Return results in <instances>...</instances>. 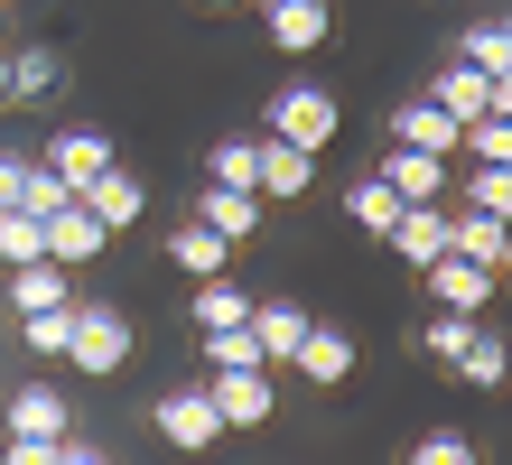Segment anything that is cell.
I'll return each instance as SVG.
<instances>
[{
  "label": "cell",
  "instance_id": "obj_1",
  "mask_svg": "<svg viewBox=\"0 0 512 465\" xmlns=\"http://www.w3.org/2000/svg\"><path fill=\"white\" fill-rule=\"evenodd\" d=\"M131 345H140V335H131L122 307H75V326H66V363H75V372H94V382H103V372H122Z\"/></svg>",
  "mask_w": 512,
  "mask_h": 465
},
{
  "label": "cell",
  "instance_id": "obj_2",
  "mask_svg": "<svg viewBox=\"0 0 512 465\" xmlns=\"http://www.w3.org/2000/svg\"><path fill=\"white\" fill-rule=\"evenodd\" d=\"M261 121H270V140H289V149H326L336 140V93L326 84H280Z\"/></svg>",
  "mask_w": 512,
  "mask_h": 465
},
{
  "label": "cell",
  "instance_id": "obj_3",
  "mask_svg": "<svg viewBox=\"0 0 512 465\" xmlns=\"http://www.w3.org/2000/svg\"><path fill=\"white\" fill-rule=\"evenodd\" d=\"M159 438H168L177 456H205V447L224 438V419H215V391H205V382L168 391V400H159Z\"/></svg>",
  "mask_w": 512,
  "mask_h": 465
},
{
  "label": "cell",
  "instance_id": "obj_4",
  "mask_svg": "<svg viewBox=\"0 0 512 465\" xmlns=\"http://www.w3.org/2000/svg\"><path fill=\"white\" fill-rule=\"evenodd\" d=\"M419 279H429V298H438V307H457V317H485V298L503 289V270L466 261V252H438V261L419 270Z\"/></svg>",
  "mask_w": 512,
  "mask_h": 465
},
{
  "label": "cell",
  "instance_id": "obj_5",
  "mask_svg": "<svg viewBox=\"0 0 512 465\" xmlns=\"http://www.w3.org/2000/svg\"><path fill=\"white\" fill-rule=\"evenodd\" d=\"M215 419L224 428H261L270 410H280V382H270V363H243V372H215Z\"/></svg>",
  "mask_w": 512,
  "mask_h": 465
},
{
  "label": "cell",
  "instance_id": "obj_6",
  "mask_svg": "<svg viewBox=\"0 0 512 465\" xmlns=\"http://www.w3.org/2000/svg\"><path fill=\"white\" fill-rule=\"evenodd\" d=\"M391 140L401 149H438V159H457V140H466V121L438 103V93H419V103H401L391 112Z\"/></svg>",
  "mask_w": 512,
  "mask_h": 465
},
{
  "label": "cell",
  "instance_id": "obj_7",
  "mask_svg": "<svg viewBox=\"0 0 512 465\" xmlns=\"http://www.w3.org/2000/svg\"><path fill=\"white\" fill-rule=\"evenodd\" d=\"M382 242H391V252H401L410 270H429L447 242H457V214H447V205H401V224H391Z\"/></svg>",
  "mask_w": 512,
  "mask_h": 465
},
{
  "label": "cell",
  "instance_id": "obj_8",
  "mask_svg": "<svg viewBox=\"0 0 512 465\" xmlns=\"http://www.w3.org/2000/svg\"><path fill=\"white\" fill-rule=\"evenodd\" d=\"M103 224H94V205H84V196H66V205H56L47 214V261H66V270H84V261H103Z\"/></svg>",
  "mask_w": 512,
  "mask_h": 465
},
{
  "label": "cell",
  "instance_id": "obj_9",
  "mask_svg": "<svg viewBox=\"0 0 512 465\" xmlns=\"http://www.w3.org/2000/svg\"><path fill=\"white\" fill-rule=\"evenodd\" d=\"M382 177H391V196H401V205H447V159H438V149H401V140H391Z\"/></svg>",
  "mask_w": 512,
  "mask_h": 465
},
{
  "label": "cell",
  "instance_id": "obj_10",
  "mask_svg": "<svg viewBox=\"0 0 512 465\" xmlns=\"http://www.w3.org/2000/svg\"><path fill=\"white\" fill-rule=\"evenodd\" d=\"M84 205H94V224H103V233H131V224H140V205H149V177H131L122 159H112L94 186H84Z\"/></svg>",
  "mask_w": 512,
  "mask_h": 465
},
{
  "label": "cell",
  "instance_id": "obj_11",
  "mask_svg": "<svg viewBox=\"0 0 512 465\" xmlns=\"http://www.w3.org/2000/svg\"><path fill=\"white\" fill-rule=\"evenodd\" d=\"M261 19H270V47H289V56L326 47V28H336V10H326V0H261Z\"/></svg>",
  "mask_w": 512,
  "mask_h": 465
},
{
  "label": "cell",
  "instance_id": "obj_12",
  "mask_svg": "<svg viewBox=\"0 0 512 465\" xmlns=\"http://www.w3.org/2000/svg\"><path fill=\"white\" fill-rule=\"evenodd\" d=\"M289 372H308L317 391H336L345 372H354V335L345 326H308V335H298V354H289Z\"/></svg>",
  "mask_w": 512,
  "mask_h": 465
},
{
  "label": "cell",
  "instance_id": "obj_13",
  "mask_svg": "<svg viewBox=\"0 0 512 465\" xmlns=\"http://www.w3.org/2000/svg\"><path fill=\"white\" fill-rule=\"evenodd\" d=\"M196 224H215L224 242H252V233H261V196H252V186H215V177H205Z\"/></svg>",
  "mask_w": 512,
  "mask_h": 465
},
{
  "label": "cell",
  "instance_id": "obj_14",
  "mask_svg": "<svg viewBox=\"0 0 512 465\" xmlns=\"http://www.w3.org/2000/svg\"><path fill=\"white\" fill-rule=\"evenodd\" d=\"M429 93H438V103L457 112V121H485V112H494V75H485V66H466V56H447Z\"/></svg>",
  "mask_w": 512,
  "mask_h": 465
},
{
  "label": "cell",
  "instance_id": "obj_15",
  "mask_svg": "<svg viewBox=\"0 0 512 465\" xmlns=\"http://www.w3.org/2000/svg\"><path fill=\"white\" fill-rule=\"evenodd\" d=\"M38 168H56V177H66V186H75V196H84V186H94V177L112 168V149H103L94 131H56V140H47V159H38Z\"/></svg>",
  "mask_w": 512,
  "mask_h": 465
},
{
  "label": "cell",
  "instance_id": "obj_16",
  "mask_svg": "<svg viewBox=\"0 0 512 465\" xmlns=\"http://www.w3.org/2000/svg\"><path fill=\"white\" fill-rule=\"evenodd\" d=\"M66 391H47V382H28V391H10V438H66Z\"/></svg>",
  "mask_w": 512,
  "mask_h": 465
},
{
  "label": "cell",
  "instance_id": "obj_17",
  "mask_svg": "<svg viewBox=\"0 0 512 465\" xmlns=\"http://www.w3.org/2000/svg\"><path fill=\"white\" fill-rule=\"evenodd\" d=\"M10 307H19V317H38V307H75L66 261H19V270H10Z\"/></svg>",
  "mask_w": 512,
  "mask_h": 465
},
{
  "label": "cell",
  "instance_id": "obj_18",
  "mask_svg": "<svg viewBox=\"0 0 512 465\" xmlns=\"http://www.w3.org/2000/svg\"><path fill=\"white\" fill-rule=\"evenodd\" d=\"M447 363H457V382H475V391H503V382H512V345H503V335H485V326H475Z\"/></svg>",
  "mask_w": 512,
  "mask_h": 465
},
{
  "label": "cell",
  "instance_id": "obj_19",
  "mask_svg": "<svg viewBox=\"0 0 512 465\" xmlns=\"http://www.w3.org/2000/svg\"><path fill=\"white\" fill-rule=\"evenodd\" d=\"M447 252H466V261L503 270V252H512V224H503V214H475V205H457V242H447Z\"/></svg>",
  "mask_w": 512,
  "mask_h": 465
},
{
  "label": "cell",
  "instance_id": "obj_20",
  "mask_svg": "<svg viewBox=\"0 0 512 465\" xmlns=\"http://www.w3.org/2000/svg\"><path fill=\"white\" fill-rule=\"evenodd\" d=\"M168 261L196 270V279H215V270H233V242H224L215 224H177V233H168Z\"/></svg>",
  "mask_w": 512,
  "mask_h": 465
},
{
  "label": "cell",
  "instance_id": "obj_21",
  "mask_svg": "<svg viewBox=\"0 0 512 465\" xmlns=\"http://www.w3.org/2000/svg\"><path fill=\"white\" fill-rule=\"evenodd\" d=\"M308 177H317V149L261 140V196H308Z\"/></svg>",
  "mask_w": 512,
  "mask_h": 465
},
{
  "label": "cell",
  "instance_id": "obj_22",
  "mask_svg": "<svg viewBox=\"0 0 512 465\" xmlns=\"http://www.w3.org/2000/svg\"><path fill=\"white\" fill-rule=\"evenodd\" d=\"M0 261H47V214L38 205H0Z\"/></svg>",
  "mask_w": 512,
  "mask_h": 465
},
{
  "label": "cell",
  "instance_id": "obj_23",
  "mask_svg": "<svg viewBox=\"0 0 512 465\" xmlns=\"http://www.w3.org/2000/svg\"><path fill=\"white\" fill-rule=\"evenodd\" d=\"M317 317L308 307H252V335H261V363H289L298 354V335H308Z\"/></svg>",
  "mask_w": 512,
  "mask_h": 465
},
{
  "label": "cell",
  "instance_id": "obj_24",
  "mask_svg": "<svg viewBox=\"0 0 512 465\" xmlns=\"http://www.w3.org/2000/svg\"><path fill=\"white\" fill-rule=\"evenodd\" d=\"M252 317V298L233 289V279L215 270V279H196V335H215V326H243Z\"/></svg>",
  "mask_w": 512,
  "mask_h": 465
},
{
  "label": "cell",
  "instance_id": "obj_25",
  "mask_svg": "<svg viewBox=\"0 0 512 465\" xmlns=\"http://www.w3.org/2000/svg\"><path fill=\"white\" fill-rule=\"evenodd\" d=\"M345 214H354L364 233H391V224H401V196H391V177H354V186H345Z\"/></svg>",
  "mask_w": 512,
  "mask_h": 465
},
{
  "label": "cell",
  "instance_id": "obj_26",
  "mask_svg": "<svg viewBox=\"0 0 512 465\" xmlns=\"http://www.w3.org/2000/svg\"><path fill=\"white\" fill-rule=\"evenodd\" d=\"M466 66H485V75H512V19H475L466 38H457Z\"/></svg>",
  "mask_w": 512,
  "mask_h": 465
},
{
  "label": "cell",
  "instance_id": "obj_27",
  "mask_svg": "<svg viewBox=\"0 0 512 465\" xmlns=\"http://www.w3.org/2000/svg\"><path fill=\"white\" fill-rule=\"evenodd\" d=\"M457 149H466L475 168H512V112H485V121H466V140H457Z\"/></svg>",
  "mask_w": 512,
  "mask_h": 465
},
{
  "label": "cell",
  "instance_id": "obj_28",
  "mask_svg": "<svg viewBox=\"0 0 512 465\" xmlns=\"http://www.w3.org/2000/svg\"><path fill=\"white\" fill-rule=\"evenodd\" d=\"M205 363H215V372H243V363H261V335H252V317L205 335Z\"/></svg>",
  "mask_w": 512,
  "mask_h": 465
},
{
  "label": "cell",
  "instance_id": "obj_29",
  "mask_svg": "<svg viewBox=\"0 0 512 465\" xmlns=\"http://www.w3.org/2000/svg\"><path fill=\"white\" fill-rule=\"evenodd\" d=\"M0 93H56V47H19L10 75H0Z\"/></svg>",
  "mask_w": 512,
  "mask_h": 465
},
{
  "label": "cell",
  "instance_id": "obj_30",
  "mask_svg": "<svg viewBox=\"0 0 512 465\" xmlns=\"http://www.w3.org/2000/svg\"><path fill=\"white\" fill-rule=\"evenodd\" d=\"M215 186H252L261 196V140H215Z\"/></svg>",
  "mask_w": 512,
  "mask_h": 465
},
{
  "label": "cell",
  "instance_id": "obj_31",
  "mask_svg": "<svg viewBox=\"0 0 512 465\" xmlns=\"http://www.w3.org/2000/svg\"><path fill=\"white\" fill-rule=\"evenodd\" d=\"M466 205H475V214H503V224H512V168H475V177H466Z\"/></svg>",
  "mask_w": 512,
  "mask_h": 465
},
{
  "label": "cell",
  "instance_id": "obj_32",
  "mask_svg": "<svg viewBox=\"0 0 512 465\" xmlns=\"http://www.w3.org/2000/svg\"><path fill=\"white\" fill-rule=\"evenodd\" d=\"M28 326V354H66V326H75V307H38V317H19Z\"/></svg>",
  "mask_w": 512,
  "mask_h": 465
},
{
  "label": "cell",
  "instance_id": "obj_33",
  "mask_svg": "<svg viewBox=\"0 0 512 465\" xmlns=\"http://www.w3.org/2000/svg\"><path fill=\"white\" fill-rule=\"evenodd\" d=\"M410 465H475V447L457 438V428H438V438H419V447H410Z\"/></svg>",
  "mask_w": 512,
  "mask_h": 465
},
{
  "label": "cell",
  "instance_id": "obj_34",
  "mask_svg": "<svg viewBox=\"0 0 512 465\" xmlns=\"http://www.w3.org/2000/svg\"><path fill=\"white\" fill-rule=\"evenodd\" d=\"M56 447H66V438H10L0 465H56Z\"/></svg>",
  "mask_w": 512,
  "mask_h": 465
},
{
  "label": "cell",
  "instance_id": "obj_35",
  "mask_svg": "<svg viewBox=\"0 0 512 465\" xmlns=\"http://www.w3.org/2000/svg\"><path fill=\"white\" fill-rule=\"evenodd\" d=\"M19 186H28V159H10V149H0V205H19Z\"/></svg>",
  "mask_w": 512,
  "mask_h": 465
},
{
  "label": "cell",
  "instance_id": "obj_36",
  "mask_svg": "<svg viewBox=\"0 0 512 465\" xmlns=\"http://www.w3.org/2000/svg\"><path fill=\"white\" fill-rule=\"evenodd\" d=\"M56 465H112L103 447H84V438H66V447H56Z\"/></svg>",
  "mask_w": 512,
  "mask_h": 465
},
{
  "label": "cell",
  "instance_id": "obj_37",
  "mask_svg": "<svg viewBox=\"0 0 512 465\" xmlns=\"http://www.w3.org/2000/svg\"><path fill=\"white\" fill-rule=\"evenodd\" d=\"M494 112H512V75H494Z\"/></svg>",
  "mask_w": 512,
  "mask_h": 465
},
{
  "label": "cell",
  "instance_id": "obj_38",
  "mask_svg": "<svg viewBox=\"0 0 512 465\" xmlns=\"http://www.w3.org/2000/svg\"><path fill=\"white\" fill-rule=\"evenodd\" d=\"M503 279H512V252H503Z\"/></svg>",
  "mask_w": 512,
  "mask_h": 465
},
{
  "label": "cell",
  "instance_id": "obj_39",
  "mask_svg": "<svg viewBox=\"0 0 512 465\" xmlns=\"http://www.w3.org/2000/svg\"><path fill=\"white\" fill-rule=\"evenodd\" d=\"M205 10H224V0H205Z\"/></svg>",
  "mask_w": 512,
  "mask_h": 465
}]
</instances>
